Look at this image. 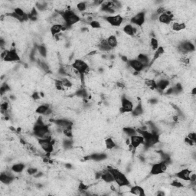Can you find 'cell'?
<instances>
[{"label":"cell","mask_w":196,"mask_h":196,"mask_svg":"<svg viewBox=\"0 0 196 196\" xmlns=\"http://www.w3.org/2000/svg\"><path fill=\"white\" fill-rule=\"evenodd\" d=\"M108 170H110L113 173L114 176V182L120 186H123V185H130V181L127 179L124 174L120 172L119 170L116 169L109 168Z\"/></svg>","instance_id":"obj_1"},{"label":"cell","mask_w":196,"mask_h":196,"mask_svg":"<svg viewBox=\"0 0 196 196\" xmlns=\"http://www.w3.org/2000/svg\"><path fill=\"white\" fill-rule=\"evenodd\" d=\"M71 66L81 74V76L86 75L90 72V67L88 65L81 59H77L74 61Z\"/></svg>","instance_id":"obj_2"},{"label":"cell","mask_w":196,"mask_h":196,"mask_svg":"<svg viewBox=\"0 0 196 196\" xmlns=\"http://www.w3.org/2000/svg\"><path fill=\"white\" fill-rule=\"evenodd\" d=\"M38 144L42 147V149L47 153H51L54 151V146L52 143L51 137L48 139H38Z\"/></svg>","instance_id":"obj_3"},{"label":"cell","mask_w":196,"mask_h":196,"mask_svg":"<svg viewBox=\"0 0 196 196\" xmlns=\"http://www.w3.org/2000/svg\"><path fill=\"white\" fill-rule=\"evenodd\" d=\"M133 103L126 97L121 98V112L131 113L133 110Z\"/></svg>","instance_id":"obj_4"},{"label":"cell","mask_w":196,"mask_h":196,"mask_svg":"<svg viewBox=\"0 0 196 196\" xmlns=\"http://www.w3.org/2000/svg\"><path fill=\"white\" fill-rule=\"evenodd\" d=\"M105 20L111 26L118 27L123 23V18L120 15H116V16H106L105 17Z\"/></svg>","instance_id":"obj_5"},{"label":"cell","mask_w":196,"mask_h":196,"mask_svg":"<svg viewBox=\"0 0 196 196\" xmlns=\"http://www.w3.org/2000/svg\"><path fill=\"white\" fill-rule=\"evenodd\" d=\"M3 60H4V61L6 62L18 61L20 60V57L18 56L16 49H11V50L8 51L7 55H6V56L5 57Z\"/></svg>","instance_id":"obj_6"},{"label":"cell","mask_w":196,"mask_h":196,"mask_svg":"<svg viewBox=\"0 0 196 196\" xmlns=\"http://www.w3.org/2000/svg\"><path fill=\"white\" fill-rule=\"evenodd\" d=\"M145 13L144 12H139L133 17L130 19V22L133 25L140 26L143 25L145 23Z\"/></svg>","instance_id":"obj_7"},{"label":"cell","mask_w":196,"mask_h":196,"mask_svg":"<svg viewBox=\"0 0 196 196\" xmlns=\"http://www.w3.org/2000/svg\"><path fill=\"white\" fill-rule=\"evenodd\" d=\"M130 145L134 149L138 148L140 145L144 144V139L142 136L134 135V136L130 137Z\"/></svg>","instance_id":"obj_8"},{"label":"cell","mask_w":196,"mask_h":196,"mask_svg":"<svg viewBox=\"0 0 196 196\" xmlns=\"http://www.w3.org/2000/svg\"><path fill=\"white\" fill-rule=\"evenodd\" d=\"M129 64V67H131L134 71L136 72H140L143 70L144 67L142 65L141 63L137 60V59H132L128 61Z\"/></svg>","instance_id":"obj_9"},{"label":"cell","mask_w":196,"mask_h":196,"mask_svg":"<svg viewBox=\"0 0 196 196\" xmlns=\"http://www.w3.org/2000/svg\"><path fill=\"white\" fill-rule=\"evenodd\" d=\"M106 158H107V155L106 153H93L89 156L85 157V159H91L95 162H100L105 160Z\"/></svg>","instance_id":"obj_10"},{"label":"cell","mask_w":196,"mask_h":196,"mask_svg":"<svg viewBox=\"0 0 196 196\" xmlns=\"http://www.w3.org/2000/svg\"><path fill=\"white\" fill-rule=\"evenodd\" d=\"M192 171L189 169H184L176 173V176L179 179L181 180H189L190 179V175ZM190 181V180H189Z\"/></svg>","instance_id":"obj_11"},{"label":"cell","mask_w":196,"mask_h":196,"mask_svg":"<svg viewBox=\"0 0 196 196\" xmlns=\"http://www.w3.org/2000/svg\"><path fill=\"white\" fill-rule=\"evenodd\" d=\"M101 179L106 183H113L114 182V176L113 173L110 170L104 171L101 175Z\"/></svg>","instance_id":"obj_12"},{"label":"cell","mask_w":196,"mask_h":196,"mask_svg":"<svg viewBox=\"0 0 196 196\" xmlns=\"http://www.w3.org/2000/svg\"><path fill=\"white\" fill-rule=\"evenodd\" d=\"M173 20L172 15H167L166 13H163L159 16V21L164 25H169Z\"/></svg>","instance_id":"obj_13"},{"label":"cell","mask_w":196,"mask_h":196,"mask_svg":"<svg viewBox=\"0 0 196 196\" xmlns=\"http://www.w3.org/2000/svg\"><path fill=\"white\" fill-rule=\"evenodd\" d=\"M136 59H137L140 63L143 65V67H147V66L150 65V59L147 54H143V53L140 54Z\"/></svg>","instance_id":"obj_14"},{"label":"cell","mask_w":196,"mask_h":196,"mask_svg":"<svg viewBox=\"0 0 196 196\" xmlns=\"http://www.w3.org/2000/svg\"><path fill=\"white\" fill-rule=\"evenodd\" d=\"M155 84H156L155 89H157L158 91H163L168 88L169 85V81L168 80H165V79H161L159 81L155 82Z\"/></svg>","instance_id":"obj_15"},{"label":"cell","mask_w":196,"mask_h":196,"mask_svg":"<svg viewBox=\"0 0 196 196\" xmlns=\"http://www.w3.org/2000/svg\"><path fill=\"white\" fill-rule=\"evenodd\" d=\"M150 174L153 175H159L163 173V170L161 169V165L160 163H154V165L150 168Z\"/></svg>","instance_id":"obj_16"},{"label":"cell","mask_w":196,"mask_h":196,"mask_svg":"<svg viewBox=\"0 0 196 196\" xmlns=\"http://www.w3.org/2000/svg\"><path fill=\"white\" fill-rule=\"evenodd\" d=\"M98 48L99 50L104 52H109L112 50V48L109 45V44L106 42V39H103L98 43Z\"/></svg>","instance_id":"obj_17"},{"label":"cell","mask_w":196,"mask_h":196,"mask_svg":"<svg viewBox=\"0 0 196 196\" xmlns=\"http://www.w3.org/2000/svg\"><path fill=\"white\" fill-rule=\"evenodd\" d=\"M13 175H10L6 174V172H2L0 175V181H1L2 183L6 184V185H8V184H10L13 181Z\"/></svg>","instance_id":"obj_18"},{"label":"cell","mask_w":196,"mask_h":196,"mask_svg":"<svg viewBox=\"0 0 196 196\" xmlns=\"http://www.w3.org/2000/svg\"><path fill=\"white\" fill-rule=\"evenodd\" d=\"M130 194L132 195H145L144 190L142 187L138 186V185H136V186H133L131 187L130 189Z\"/></svg>","instance_id":"obj_19"},{"label":"cell","mask_w":196,"mask_h":196,"mask_svg":"<svg viewBox=\"0 0 196 196\" xmlns=\"http://www.w3.org/2000/svg\"><path fill=\"white\" fill-rule=\"evenodd\" d=\"M186 28V25L184 22H175L172 25V29L175 32H179L182 30H184Z\"/></svg>","instance_id":"obj_20"},{"label":"cell","mask_w":196,"mask_h":196,"mask_svg":"<svg viewBox=\"0 0 196 196\" xmlns=\"http://www.w3.org/2000/svg\"><path fill=\"white\" fill-rule=\"evenodd\" d=\"M143 110H143V106H142V104H139L136 105V107L133 108L131 114L132 115H133V116H140L143 114Z\"/></svg>","instance_id":"obj_21"},{"label":"cell","mask_w":196,"mask_h":196,"mask_svg":"<svg viewBox=\"0 0 196 196\" xmlns=\"http://www.w3.org/2000/svg\"><path fill=\"white\" fill-rule=\"evenodd\" d=\"M106 42H107V43L109 44V45L112 48V49L116 48L118 45L117 38H116V37L115 36V35H110V36L106 38Z\"/></svg>","instance_id":"obj_22"},{"label":"cell","mask_w":196,"mask_h":196,"mask_svg":"<svg viewBox=\"0 0 196 196\" xmlns=\"http://www.w3.org/2000/svg\"><path fill=\"white\" fill-rule=\"evenodd\" d=\"M61 31H62V25H61L54 24L50 28V32L53 37L55 36V35H58V34H60V32Z\"/></svg>","instance_id":"obj_23"},{"label":"cell","mask_w":196,"mask_h":196,"mask_svg":"<svg viewBox=\"0 0 196 196\" xmlns=\"http://www.w3.org/2000/svg\"><path fill=\"white\" fill-rule=\"evenodd\" d=\"M104 144H105L106 148L109 150L114 149V148L116 147V144L115 143L114 140H113L112 138H107L104 141Z\"/></svg>","instance_id":"obj_24"},{"label":"cell","mask_w":196,"mask_h":196,"mask_svg":"<svg viewBox=\"0 0 196 196\" xmlns=\"http://www.w3.org/2000/svg\"><path fill=\"white\" fill-rule=\"evenodd\" d=\"M123 132L128 137H131V136H134V135H136V133H137V131L133 127H124L123 130Z\"/></svg>","instance_id":"obj_25"},{"label":"cell","mask_w":196,"mask_h":196,"mask_svg":"<svg viewBox=\"0 0 196 196\" xmlns=\"http://www.w3.org/2000/svg\"><path fill=\"white\" fill-rule=\"evenodd\" d=\"M25 169V165L23 163H16L14 164L12 167V171H13L14 172H16V173H19V172H22Z\"/></svg>","instance_id":"obj_26"},{"label":"cell","mask_w":196,"mask_h":196,"mask_svg":"<svg viewBox=\"0 0 196 196\" xmlns=\"http://www.w3.org/2000/svg\"><path fill=\"white\" fill-rule=\"evenodd\" d=\"M123 32L126 34L130 36H134V32H133V27L130 24H127L123 27Z\"/></svg>","instance_id":"obj_27"},{"label":"cell","mask_w":196,"mask_h":196,"mask_svg":"<svg viewBox=\"0 0 196 196\" xmlns=\"http://www.w3.org/2000/svg\"><path fill=\"white\" fill-rule=\"evenodd\" d=\"M149 45L150 47H151L152 50L153 51L157 50V48H159V42L157 41V39L155 38H151L149 42Z\"/></svg>","instance_id":"obj_28"},{"label":"cell","mask_w":196,"mask_h":196,"mask_svg":"<svg viewBox=\"0 0 196 196\" xmlns=\"http://www.w3.org/2000/svg\"><path fill=\"white\" fill-rule=\"evenodd\" d=\"M87 8V4L84 2H79L77 5V8L79 12H84Z\"/></svg>","instance_id":"obj_29"},{"label":"cell","mask_w":196,"mask_h":196,"mask_svg":"<svg viewBox=\"0 0 196 196\" xmlns=\"http://www.w3.org/2000/svg\"><path fill=\"white\" fill-rule=\"evenodd\" d=\"M37 48H38V53H39L42 57H46V55H47V49H46V48H45V46H43V45H39V46H38V47H37Z\"/></svg>","instance_id":"obj_30"},{"label":"cell","mask_w":196,"mask_h":196,"mask_svg":"<svg viewBox=\"0 0 196 196\" xmlns=\"http://www.w3.org/2000/svg\"><path fill=\"white\" fill-rule=\"evenodd\" d=\"M90 25L93 28H95V29L101 28L100 23L99 21H97V20H94V21L91 22L90 23Z\"/></svg>","instance_id":"obj_31"},{"label":"cell","mask_w":196,"mask_h":196,"mask_svg":"<svg viewBox=\"0 0 196 196\" xmlns=\"http://www.w3.org/2000/svg\"><path fill=\"white\" fill-rule=\"evenodd\" d=\"M38 172V169L37 168H35V167H30V168L28 169L27 170V173L29 175H34Z\"/></svg>","instance_id":"obj_32"},{"label":"cell","mask_w":196,"mask_h":196,"mask_svg":"<svg viewBox=\"0 0 196 196\" xmlns=\"http://www.w3.org/2000/svg\"><path fill=\"white\" fill-rule=\"evenodd\" d=\"M187 137H188L189 139L193 140V141L195 142V140H196V134H195V133H190L188 135V136H187Z\"/></svg>","instance_id":"obj_33"},{"label":"cell","mask_w":196,"mask_h":196,"mask_svg":"<svg viewBox=\"0 0 196 196\" xmlns=\"http://www.w3.org/2000/svg\"><path fill=\"white\" fill-rule=\"evenodd\" d=\"M32 98L34 100H38L40 98L39 97V94H38V93L37 92H35L34 94H32Z\"/></svg>","instance_id":"obj_34"},{"label":"cell","mask_w":196,"mask_h":196,"mask_svg":"<svg viewBox=\"0 0 196 196\" xmlns=\"http://www.w3.org/2000/svg\"><path fill=\"white\" fill-rule=\"evenodd\" d=\"M195 91H196V88H195V87H194V88L192 89V95H193V96H195V94H196Z\"/></svg>","instance_id":"obj_35"}]
</instances>
